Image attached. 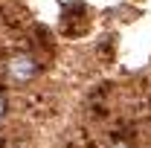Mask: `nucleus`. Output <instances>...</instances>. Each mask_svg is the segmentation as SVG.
Instances as JSON below:
<instances>
[{
	"instance_id": "obj_3",
	"label": "nucleus",
	"mask_w": 151,
	"mask_h": 148,
	"mask_svg": "<svg viewBox=\"0 0 151 148\" xmlns=\"http://www.w3.org/2000/svg\"><path fill=\"white\" fill-rule=\"evenodd\" d=\"M113 148H125V145H113Z\"/></svg>"
},
{
	"instance_id": "obj_1",
	"label": "nucleus",
	"mask_w": 151,
	"mask_h": 148,
	"mask_svg": "<svg viewBox=\"0 0 151 148\" xmlns=\"http://www.w3.org/2000/svg\"><path fill=\"white\" fill-rule=\"evenodd\" d=\"M38 73H41V64H38V58L29 55V52H15V55L6 61V75H9V81H15V84H29Z\"/></svg>"
},
{
	"instance_id": "obj_2",
	"label": "nucleus",
	"mask_w": 151,
	"mask_h": 148,
	"mask_svg": "<svg viewBox=\"0 0 151 148\" xmlns=\"http://www.w3.org/2000/svg\"><path fill=\"white\" fill-rule=\"evenodd\" d=\"M6 113V96H3V90H0V116Z\"/></svg>"
}]
</instances>
